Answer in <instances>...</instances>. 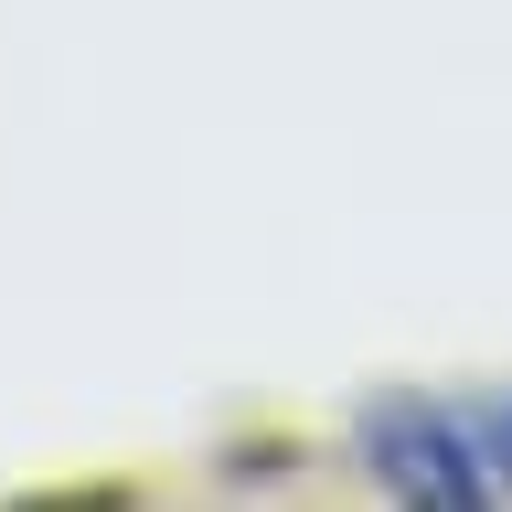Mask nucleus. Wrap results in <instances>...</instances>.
<instances>
[{
    "label": "nucleus",
    "instance_id": "f257e3e1",
    "mask_svg": "<svg viewBox=\"0 0 512 512\" xmlns=\"http://www.w3.org/2000/svg\"><path fill=\"white\" fill-rule=\"evenodd\" d=\"M363 470L427 512H502L512 502V395H374Z\"/></svg>",
    "mask_w": 512,
    "mask_h": 512
}]
</instances>
